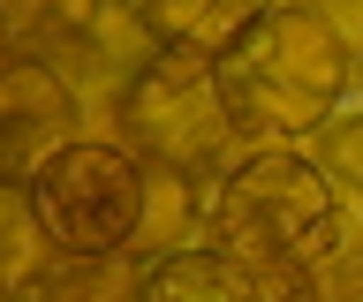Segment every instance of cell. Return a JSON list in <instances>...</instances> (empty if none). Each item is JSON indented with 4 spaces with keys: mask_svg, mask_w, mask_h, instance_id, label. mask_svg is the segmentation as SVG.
<instances>
[{
    "mask_svg": "<svg viewBox=\"0 0 363 302\" xmlns=\"http://www.w3.org/2000/svg\"><path fill=\"white\" fill-rule=\"evenodd\" d=\"M212 83L227 98L235 137H303L318 121H333L348 91V46L318 8L272 0L212 53Z\"/></svg>",
    "mask_w": 363,
    "mask_h": 302,
    "instance_id": "cell-1",
    "label": "cell"
},
{
    "mask_svg": "<svg viewBox=\"0 0 363 302\" xmlns=\"http://www.w3.org/2000/svg\"><path fill=\"white\" fill-rule=\"evenodd\" d=\"M45 0H0V16H8V23H16V16H38Z\"/></svg>",
    "mask_w": 363,
    "mask_h": 302,
    "instance_id": "cell-9",
    "label": "cell"
},
{
    "mask_svg": "<svg viewBox=\"0 0 363 302\" xmlns=\"http://www.w3.org/2000/svg\"><path fill=\"white\" fill-rule=\"evenodd\" d=\"M76 91L61 83L53 61H0V182H30L53 151L68 144Z\"/></svg>",
    "mask_w": 363,
    "mask_h": 302,
    "instance_id": "cell-5",
    "label": "cell"
},
{
    "mask_svg": "<svg viewBox=\"0 0 363 302\" xmlns=\"http://www.w3.org/2000/svg\"><path fill=\"white\" fill-rule=\"evenodd\" d=\"M333 166L348 174V182L363 189V121H348V129H333Z\"/></svg>",
    "mask_w": 363,
    "mask_h": 302,
    "instance_id": "cell-8",
    "label": "cell"
},
{
    "mask_svg": "<svg viewBox=\"0 0 363 302\" xmlns=\"http://www.w3.org/2000/svg\"><path fill=\"white\" fill-rule=\"evenodd\" d=\"M136 302H257V287H250V265L227 250H174L144 272Z\"/></svg>",
    "mask_w": 363,
    "mask_h": 302,
    "instance_id": "cell-6",
    "label": "cell"
},
{
    "mask_svg": "<svg viewBox=\"0 0 363 302\" xmlns=\"http://www.w3.org/2000/svg\"><path fill=\"white\" fill-rule=\"evenodd\" d=\"M0 61H8V16H0Z\"/></svg>",
    "mask_w": 363,
    "mask_h": 302,
    "instance_id": "cell-10",
    "label": "cell"
},
{
    "mask_svg": "<svg viewBox=\"0 0 363 302\" xmlns=\"http://www.w3.org/2000/svg\"><path fill=\"white\" fill-rule=\"evenodd\" d=\"M121 121H129L136 151L159 159V166H174V174H204V166L220 159V144L235 137L204 46H159L121 83Z\"/></svg>",
    "mask_w": 363,
    "mask_h": 302,
    "instance_id": "cell-4",
    "label": "cell"
},
{
    "mask_svg": "<svg viewBox=\"0 0 363 302\" xmlns=\"http://www.w3.org/2000/svg\"><path fill=\"white\" fill-rule=\"evenodd\" d=\"M129 8L152 46H204V53H220L250 16H265L257 0H129Z\"/></svg>",
    "mask_w": 363,
    "mask_h": 302,
    "instance_id": "cell-7",
    "label": "cell"
},
{
    "mask_svg": "<svg viewBox=\"0 0 363 302\" xmlns=\"http://www.w3.org/2000/svg\"><path fill=\"white\" fill-rule=\"evenodd\" d=\"M23 197L61 257H106L144 227V159L121 144H61Z\"/></svg>",
    "mask_w": 363,
    "mask_h": 302,
    "instance_id": "cell-3",
    "label": "cell"
},
{
    "mask_svg": "<svg viewBox=\"0 0 363 302\" xmlns=\"http://www.w3.org/2000/svg\"><path fill=\"white\" fill-rule=\"evenodd\" d=\"M340 234V211H333V189L311 159L295 151H257L227 174L220 189V242L227 257L242 265H265V272H295L311 257L333 250Z\"/></svg>",
    "mask_w": 363,
    "mask_h": 302,
    "instance_id": "cell-2",
    "label": "cell"
},
{
    "mask_svg": "<svg viewBox=\"0 0 363 302\" xmlns=\"http://www.w3.org/2000/svg\"><path fill=\"white\" fill-rule=\"evenodd\" d=\"M257 8H272V0H257Z\"/></svg>",
    "mask_w": 363,
    "mask_h": 302,
    "instance_id": "cell-12",
    "label": "cell"
},
{
    "mask_svg": "<svg viewBox=\"0 0 363 302\" xmlns=\"http://www.w3.org/2000/svg\"><path fill=\"white\" fill-rule=\"evenodd\" d=\"M106 8H129V0H106Z\"/></svg>",
    "mask_w": 363,
    "mask_h": 302,
    "instance_id": "cell-11",
    "label": "cell"
}]
</instances>
